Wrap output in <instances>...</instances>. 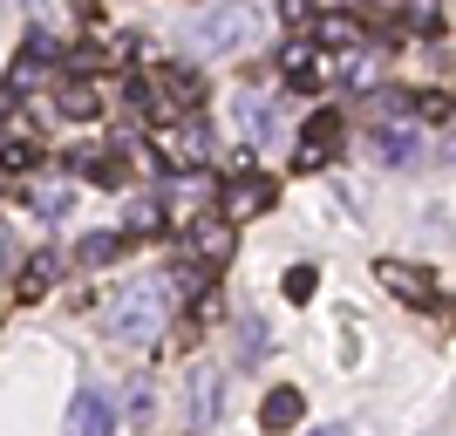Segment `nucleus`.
Returning a JSON list of instances; mask_svg holds the SVG:
<instances>
[{"mask_svg": "<svg viewBox=\"0 0 456 436\" xmlns=\"http://www.w3.org/2000/svg\"><path fill=\"white\" fill-rule=\"evenodd\" d=\"M55 273H61V259H55V252H35V259L20 266V300H41V293L55 286Z\"/></svg>", "mask_w": 456, "mask_h": 436, "instance_id": "1a4fd4ad", "label": "nucleus"}, {"mask_svg": "<svg viewBox=\"0 0 456 436\" xmlns=\"http://www.w3.org/2000/svg\"><path fill=\"white\" fill-rule=\"evenodd\" d=\"M306 293H314V266H293L286 273V300H306Z\"/></svg>", "mask_w": 456, "mask_h": 436, "instance_id": "6ab92c4d", "label": "nucleus"}, {"mask_svg": "<svg viewBox=\"0 0 456 436\" xmlns=\"http://www.w3.org/2000/svg\"><path fill=\"white\" fill-rule=\"evenodd\" d=\"M246 35H252V14H232V7H211V14L191 21V41L211 48V55H218V48H239Z\"/></svg>", "mask_w": 456, "mask_h": 436, "instance_id": "7ed1b4c3", "label": "nucleus"}, {"mask_svg": "<svg viewBox=\"0 0 456 436\" xmlns=\"http://www.w3.org/2000/svg\"><path fill=\"white\" fill-rule=\"evenodd\" d=\"M218 368H205V375H198V416H218Z\"/></svg>", "mask_w": 456, "mask_h": 436, "instance_id": "f3484780", "label": "nucleus"}, {"mask_svg": "<svg viewBox=\"0 0 456 436\" xmlns=\"http://www.w3.org/2000/svg\"><path fill=\"white\" fill-rule=\"evenodd\" d=\"M69 205H76L69 185H35L28 191V211H35V218H69Z\"/></svg>", "mask_w": 456, "mask_h": 436, "instance_id": "9d476101", "label": "nucleus"}, {"mask_svg": "<svg viewBox=\"0 0 456 436\" xmlns=\"http://www.w3.org/2000/svg\"><path fill=\"white\" fill-rule=\"evenodd\" d=\"M266 205H273V185L252 171V157H239V164H232L225 198H218V218H225V226H239V218H252V211H266Z\"/></svg>", "mask_w": 456, "mask_h": 436, "instance_id": "f03ea898", "label": "nucleus"}, {"mask_svg": "<svg viewBox=\"0 0 456 436\" xmlns=\"http://www.w3.org/2000/svg\"><path fill=\"white\" fill-rule=\"evenodd\" d=\"M69 436H116V409H110L102 389H82L69 402Z\"/></svg>", "mask_w": 456, "mask_h": 436, "instance_id": "39448f33", "label": "nucleus"}, {"mask_svg": "<svg viewBox=\"0 0 456 436\" xmlns=\"http://www.w3.org/2000/svg\"><path fill=\"white\" fill-rule=\"evenodd\" d=\"M191 252H198V259H225V252H232V226H211V218H205V226L191 232Z\"/></svg>", "mask_w": 456, "mask_h": 436, "instance_id": "9b49d317", "label": "nucleus"}, {"mask_svg": "<svg viewBox=\"0 0 456 436\" xmlns=\"http://www.w3.org/2000/svg\"><path fill=\"white\" fill-rule=\"evenodd\" d=\"M334 144H341V116H334V110L306 116V130H300V171H314V164H321Z\"/></svg>", "mask_w": 456, "mask_h": 436, "instance_id": "423d86ee", "label": "nucleus"}, {"mask_svg": "<svg viewBox=\"0 0 456 436\" xmlns=\"http://www.w3.org/2000/svg\"><path fill=\"white\" fill-rule=\"evenodd\" d=\"M171 321V286L164 280H136L110 300V334L116 341H157Z\"/></svg>", "mask_w": 456, "mask_h": 436, "instance_id": "f257e3e1", "label": "nucleus"}, {"mask_svg": "<svg viewBox=\"0 0 456 436\" xmlns=\"http://www.w3.org/2000/svg\"><path fill=\"white\" fill-rule=\"evenodd\" d=\"M130 226L136 232H157V226H164V205H157V198H136V205H130Z\"/></svg>", "mask_w": 456, "mask_h": 436, "instance_id": "a211bd4d", "label": "nucleus"}, {"mask_svg": "<svg viewBox=\"0 0 456 436\" xmlns=\"http://www.w3.org/2000/svg\"><path fill=\"white\" fill-rule=\"evenodd\" d=\"M321 41H327V48H347V41H362V21H354V14H327V21H321Z\"/></svg>", "mask_w": 456, "mask_h": 436, "instance_id": "ddd939ff", "label": "nucleus"}, {"mask_svg": "<svg viewBox=\"0 0 456 436\" xmlns=\"http://www.w3.org/2000/svg\"><path fill=\"white\" fill-rule=\"evenodd\" d=\"M157 151H171V164L184 171V164H198L211 144H205V130H157Z\"/></svg>", "mask_w": 456, "mask_h": 436, "instance_id": "0eeeda50", "label": "nucleus"}, {"mask_svg": "<svg viewBox=\"0 0 456 436\" xmlns=\"http://www.w3.org/2000/svg\"><path fill=\"white\" fill-rule=\"evenodd\" d=\"M116 252H123V232H89V239H82V252H76V259H82V266H110Z\"/></svg>", "mask_w": 456, "mask_h": 436, "instance_id": "f8f14e48", "label": "nucleus"}, {"mask_svg": "<svg viewBox=\"0 0 456 436\" xmlns=\"http://www.w3.org/2000/svg\"><path fill=\"white\" fill-rule=\"evenodd\" d=\"M28 164H35V144H28V136H7V144H0V171H28Z\"/></svg>", "mask_w": 456, "mask_h": 436, "instance_id": "dca6fc26", "label": "nucleus"}, {"mask_svg": "<svg viewBox=\"0 0 456 436\" xmlns=\"http://www.w3.org/2000/svg\"><path fill=\"white\" fill-rule=\"evenodd\" d=\"M375 280L409 307H436V280L422 273V266H402V259H375Z\"/></svg>", "mask_w": 456, "mask_h": 436, "instance_id": "20e7f679", "label": "nucleus"}, {"mask_svg": "<svg viewBox=\"0 0 456 436\" xmlns=\"http://www.w3.org/2000/svg\"><path fill=\"white\" fill-rule=\"evenodd\" d=\"M314 436H347V423H321V430H314Z\"/></svg>", "mask_w": 456, "mask_h": 436, "instance_id": "aec40b11", "label": "nucleus"}, {"mask_svg": "<svg viewBox=\"0 0 456 436\" xmlns=\"http://www.w3.org/2000/svg\"><path fill=\"white\" fill-rule=\"evenodd\" d=\"M130 423H136V430H151V423H157V396H151V382H136V389H130Z\"/></svg>", "mask_w": 456, "mask_h": 436, "instance_id": "4468645a", "label": "nucleus"}, {"mask_svg": "<svg viewBox=\"0 0 456 436\" xmlns=\"http://www.w3.org/2000/svg\"><path fill=\"white\" fill-rule=\"evenodd\" d=\"M259 416H266V430H293V423L306 416V396H300V389H273Z\"/></svg>", "mask_w": 456, "mask_h": 436, "instance_id": "6e6552de", "label": "nucleus"}, {"mask_svg": "<svg viewBox=\"0 0 456 436\" xmlns=\"http://www.w3.org/2000/svg\"><path fill=\"white\" fill-rule=\"evenodd\" d=\"M95 103H102V95H95L89 82H69V89H61V110L69 116H95Z\"/></svg>", "mask_w": 456, "mask_h": 436, "instance_id": "2eb2a0df", "label": "nucleus"}]
</instances>
